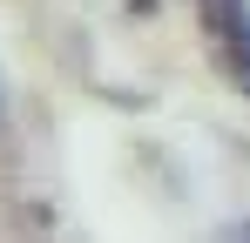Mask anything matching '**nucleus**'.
Listing matches in <instances>:
<instances>
[{
    "mask_svg": "<svg viewBox=\"0 0 250 243\" xmlns=\"http://www.w3.org/2000/svg\"><path fill=\"white\" fill-rule=\"evenodd\" d=\"M203 34L216 54V75L250 95V0H203Z\"/></svg>",
    "mask_w": 250,
    "mask_h": 243,
    "instance_id": "nucleus-1",
    "label": "nucleus"
}]
</instances>
